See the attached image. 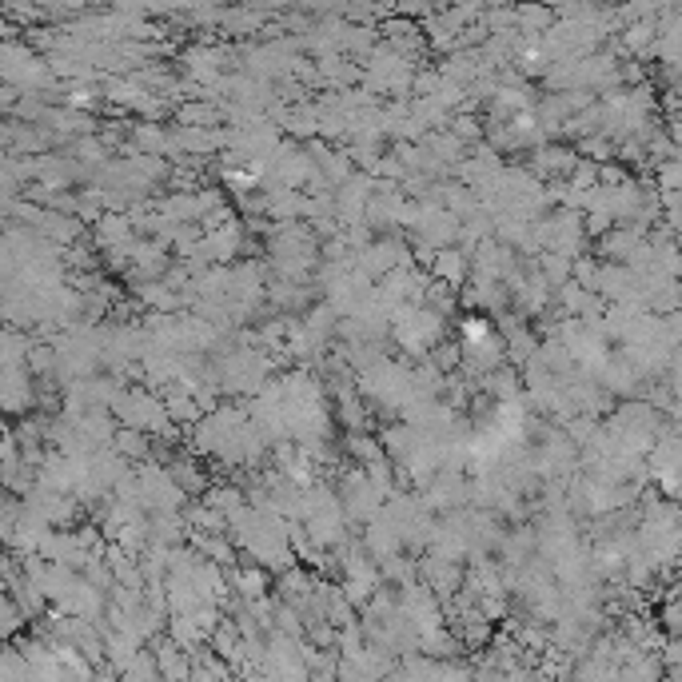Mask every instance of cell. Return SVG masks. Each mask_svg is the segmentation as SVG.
<instances>
[{
	"instance_id": "obj_1",
	"label": "cell",
	"mask_w": 682,
	"mask_h": 682,
	"mask_svg": "<svg viewBox=\"0 0 682 682\" xmlns=\"http://www.w3.org/2000/svg\"><path fill=\"white\" fill-rule=\"evenodd\" d=\"M36 403V383L28 375V367H0V411L8 415H24Z\"/></svg>"
},
{
	"instance_id": "obj_3",
	"label": "cell",
	"mask_w": 682,
	"mask_h": 682,
	"mask_svg": "<svg viewBox=\"0 0 682 682\" xmlns=\"http://www.w3.org/2000/svg\"><path fill=\"white\" fill-rule=\"evenodd\" d=\"M16 631H20V611H16V603L0 591V647H4Z\"/></svg>"
},
{
	"instance_id": "obj_2",
	"label": "cell",
	"mask_w": 682,
	"mask_h": 682,
	"mask_svg": "<svg viewBox=\"0 0 682 682\" xmlns=\"http://www.w3.org/2000/svg\"><path fill=\"white\" fill-rule=\"evenodd\" d=\"M435 272H443V276H447V284H459V280H463V272H467L463 252H439V256H435Z\"/></svg>"
}]
</instances>
